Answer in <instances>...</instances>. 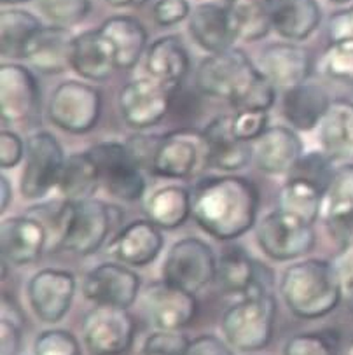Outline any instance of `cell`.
Listing matches in <instances>:
<instances>
[{
  "label": "cell",
  "instance_id": "obj_54",
  "mask_svg": "<svg viewBox=\"0 0 353 355\" xmlns=\"http://www.w3.org/2000/svg\"><path fill=\"white\" fill-rule=\"evenodd\" d=\"M25 2H30V0H2L4 6H16V4H25Z\"/></svg>",
  "mask_w": 353,
  "mask_h": 355
},
{
  "label": "cell",
  "instance_id": "obj_43",
  "mask_svg": "<svg viewBox=\"0 0 353 355\" xmlns=\"http://www.w3.org/2000/svg\"><path fill=\"white\" fill-rule=\"evenodd\" d=\"M270 110H254V109H236L231 114V126L234 135L245 142L257 140L270 126Z\"/></svg>",
  "mask_w": 353,
  "mask_h": 355
},
{
  "label": "cell",
  "instance_id": "obj_4",
  "mask_svg": "<svg viewBox=\"0 0 353 355\" xmlns=\"http://www.w3.org/2000/svg\"><path fill=\"white\" fill-rule=\"evenodd\" d=\"M259 76L261 69H255L241 49L230 48L212 53L200 63L196 85L205 95L227 100L236 107Z\"/></svg>",
  "mask_w": 353,
  "mask_h": 355
},
{
  "label": "cell",
  "instance_id": "obj_53",
  "mask_svg": "<svg viewBox=\"0 0 353 355\" xmlns=\"http://www.w3.org/2000/svg\"><path fill=\"white\" fill-rule=\"evenodd\" d=\"M105 2L112 8H139L147 4L149 0H105Z\"/></svg>",
  "mask_w": 353,
  "mask_h": 355
},
{
  "label": "cell",
  "instance_id": "obj_41",
  "mask_svg": "<svg viewBox=\"0 0 353 355\" xmlns=\"http://www.w3.org/2000/svg\"><path fill=\"white\" fill-rule=\"evenodd\" d=\"M35 355H83L77 338L67 329H48L33 343Z\"/></svg>",
  "mask_w": 353,
  "mask_h": 355
},
{
  "label": "cell",
  "instance_id": "obj_27",
  "mask_svg": "<svg viewBox=\"0 0 353 355\" xmlns=\"http://www.w3.org/2000/svg\"><path fill=\"white\" fill-rule=\"evenodd\" d=\"M100 33L112 48L119 70H130L140 62L147 46V32L133 16H112L100 26Z\"/></svg>",
  "mask_w": 353,
  "mask_h": 355
},
{
  "label": "cell",
  "instance_id": "obj_38",
  "mask_svg": "<svg viewBox=\"0 0 353 355\" xmlns=\"http://www.w3.org/2000/svg\"><path fill=\"white\" fill-rule=\"evenodd\" d=\"M37 4L44 18L60 26L77 25L92 11L89 0H37Z\"/></svg>",
  "mask_w": 353,
  "mask_h": 355
},
{
  "label": "cell",
  "instance_id": "obj_14",
  "mask_svg": "<svg viewBox=\"0 0 353 355\" xmlns=\"http://www.w3.org/2000/svg\"><path fill=\"white\" fill-rule=\"evenodd\" d=\"M40 89L35 76L19 63L0 67V116L9 125L32 121L39 112Z\"/></svg>",
  "mask_w": 353,
  "mask_h": 355
},
{
  "label": "cell",
  "instance_id": "obj_16",
  "mask_svg": "<svg viewBox=\"0 0 353 355\" xmlns=\"http://www.w3.org/2000/svg\"><path fill=\"white\" fill-rule=\"evenodd\" d=\"M201 156L207 159L203 133L177 130L160 137L150 170L166 179H186L198 168Z\"/></svg>",
  "mask_w": 353,
  "mask_h": 355
},
{
  "label": "cell",
  "instance_id": "obj_35",
  "mask_svg": "<svg viewBox=\"0 0 353 355\" xmlns=\"http://www.w3.org/2000/svg\"><path fill=\"white\" fill-rule=\"evenodd\" d=\"M42 28V23L32 12L25 9H6L0 16V49L2 56L8 60L26 58L30 42L37 32Z\"/></svg>",
  "mask_w": 353,
  "mask_h": 355
},
{
  "label": "cell",
  "instance_id": "obj_56",
  "mask_svg": "<svg viewBox=\"0 0 353 355\" xmlns=\"http://www.w3.org/2000/svg\"><path fill=\"white\" fill-rule=\"evenodd\" d=\"M331 2H336V4H346V2H352V0H331Z\"/></svg>",
  "mask_w": 353,
  "mask_h": 355
},
{
  "label": "cell",
  "instance_id": "obj_18",
  "mask_svg": "<svg viewBox=\"0 0 353 355\" xmlns=\"http://www.w3.org/2000/svg\"><path fill=\"white\" fill-rule=\"evenodd\" d=\"M49 242L48 230L39 219L28 216L8 217L0 226V245L4 261L26 266L40 259Z\"/></svg>",
  "mask_w": 353,
  "mask_h": 355
},
{
  "label": "cell",
  "instance_id": "obj_49",
  "mask_svg": "<svg viewBox=\"0 0 353 355\" xmlns=\"http://www.w3.org/2000/svg\"><path fill=\"white\" fill-rule=\"evenodd\" d=\"M186 355H234L230 343L214 334H203L193 340L187 347Z\"/></svg>",
  "mask_w": 353,
  "mask_h": 355
},
{
  "label": "cell",
  "instance_id": "obj_50",
  "mask_svg": "<svg viewBox=\"0 0 353 355\" xmlns=\"http://www.w3.org/2000/svg\"><path fill=\"white\" fill-rule=\"evenodd\" d=\"M157 142H160V137L135 135L131 137V140L126 146L130 147L131 154L135 156V159L142 168H147V166L153 168V159L157 149Z\"/></svg>",
  "mask_w": 353,
  "mask_h": 355
},
{
  "label": "cell",
  "instance_id": "obj_51",
  "mask_svg": "<svg viewBox=\"0 0 353 355\" xmlns=\"http://www.w3.org/2000/svg\"><path fill=\"white\" fill-rule=\"evenodd\" d=\"M23 324L15 322L11 319L2 317V324H0V336H2V355H18L23 347V334H21Z\"/></svg>",
  "mask_w": 353,
  "mask_h": 355
},
{
  "label": "cell",
  "instance_id": "obj_6",
  "mask_svg": "<svg viewBox=\"0 0 353 355\" xmlns=\"http://www.w3.org/2000/svg\"><path fill=\"white\" fill-rule=\"evenodd\" d=\"M261 250L273 261H295L311 252L317 242L313 224H308L282 209L262 217L255 227Z\"/></svg>",
  "mask_w": 353,
  "mask_h": 355
},
{
  "label": "cell",
  "instance_id": "obj_44",
  "mask_svg": "<svg viewBox=\"0 0 353 355\" xmlns=\"http://www.w3.org/2000/svg\"><path fill=\"white\" fill-rule=\"evenodd\" d=\"M191 340L179 331H161L150 334L144 343L142 352L160 355H186Z\"/></svg>",
  "mask_w": 353,
  "mask_h": 355
},
{
  "label": "cell",
  "instance_id": "obj_11",
  "mask_svg": "<svg viewBox=\"0 0 353 355\" xmlns=\"http://www.w3.org/2000/svg\"><path fill=\"white\" fill-rule=\"evenodd\" d=\"M112 224V207L105 202L96 198L72 202L62 249L77 256H92L105 243Z\"/></svg>",
  "mask_w": 353,
  "mask_h": 355
},
{
  "label": "cell",
  "instance_id": "obj_31",
  "mask_svg": "<svg viewBox=\"0 0 353 355\" xmlns=\"http://www.w3.org/2000/svg\"><path fill=\"white\" fill-rule=\"evenodd\" d=\"M271 21L284 39L304 41L320 25V6L317 0H271Z\"/></svg>",
  "mask_w": 353,
  "mask_h": 355
},
{
  "label": "cell",
  "instance_id": "obj_26",
  "mask_svg": "<svg viewBox=\"0 0 353 355\" xmlns=\"http://www.w3.org/2000/svg\"><path fill=\"white\" fill-rule=\"evenodd\" d=\"M189 32L196 44L210 55L233 48L236 41L227 4L205 2L198 6L191 15Z\"/></svg>",
  "mask_w": 353,
  "mask_h": 355
},
{
  "label": "cell",
  "instance_id": "obj_5",
  "mask_svg": "<svg viewBox=\"0 0 353 355\" xmlns=\"http://www.w3.org/2000/svg\"><path fill=\"white\" fill-rule=\"evenodd\" d=\"M102 105L98 88L83 81H65L53 92L48 116L63 132L83 135L98 125Z\"/></svg>",
  "mask_w": 353,
  "mask_h": 355
},
{
  "label": "cell",
  "instance_id": "obj_12",
  "mask_svg": "<svg viewBox=\"0 0 353 355\" xmlns=\"http://www.w3.org/2000/svg\"><path fill=\"white\" fill-rule=\"evenodd\" d=\"M171 95L170 88L150 76L133 79L119 93L121 116L130 128H153L170 110Z\"/></svg>",
  "mask_w": 353,
  "mask_h": 355
},
{
  "label": "cell",
  "instance_id": "obj_46",
  "mask_svg": "<svg viewBox=\"0 0 353 355\" xmlns=\"http://www.w3.org/2000/svg\"><path fill=\"white\" fill-rule=\"evenodd\" d=\"M25 153L26 146L18 133L11 132V130H4L0 133V165H2V168H15L25 157Z\"/></svg>",
  "mask_w": 353,
  "mask_h": 355
},
{
  "label": "cell",
  "instance_id": "obj_42",
  "mask_svg": "<svg viewBox=\"0 0 353 355\" xmlns=\"http://www.w3.org/2000/svg\"><path fill=\"white\" fill-rule=\"evenodd\" d=\"M331 157L322 150H315L310 154H302L301 159L295 163V166L292 168L291 175L292 177H302V179L313 180L315 184H318L320 187L327 189L329 182H331L332 175H334V170L331 168Z\"/></svg>",
  "mask_w": 353,
  "mask_h": 355
},
{
  "label": "cell",
  "instance_id": "obj_1",
  "mask_svg": "<svg viewBox=\"0 0 353 355\" xmlns=\"http://www.w3.org/2000/svg\"><path fill=\"white\" fill-rule=\"evenodd\" d=\"M259 191L240 175L203 179L193 194V217L201 230L217 240H234L254 227Z\"/></svg>",
  "mask_w": 353,
  "mask_h": 355
},
{
  "label": "cell",
  "instance_id": "obj_58",
  "mask_svg": "<svg viewBox=\"0 0 353 355\" xmlns=\"http://www.w3.org/2000/svg\"><path fill=\"white\" fill-rule=\"evenodd\" d=\"M226 2H234V0H226Z\"/></svg>",
  "mask_w": 353,
  "mask_h": 355
},
{
  "label": "cell",
  "instance_id": "obj_25",
  "mask_svg": "<svg viewBox=\"0 0 353 355\" xmlns=\"http://www.w3.org/2000/svg\"><path fill=\"white\" fill-rule=\"evenodd\" d=\"M189 53L179 35L160 37L146 53L147 76L160 81L171 92L179 88L189 72Z\"/></svg>",
  "mask_w": 353,
  "mask_h": 355
},
{
  "label": "cell",
  "instance_id": "obj_45",
  "mask_svg": "<svg viewBox=\"0 0 353 355\" xmlns=\"http://www.w3.org/2000/svg\"><path fill=\"white\" fill-rule=\"evenodd\" d=\"M191 15L187 0H157L154 6V21L160 26H173Z\"/></svg>",
  "mask_w": 353,
  "mask_h": 355
},
{
  "label": "cell",
  "instance_id": "obj_24",
  "mask_svg": "<svg viewBox=\"0 0 353 355\" xmlns=\"http://www.w3.org/2000/svg\"><path fill=\"white\" fill-rule=\"evenodd\" d=\"M74 42L76 35L69 26H42L30 42L25 60L42 73H62L72 69Z\"/></svg>",
  "mask_w": 353,
  "mask_h": 355
},
{
  "label": "cell",
  "instance_id": "obj_13",
  "mask_svg": "<svg viewBox=\"0 0 353 355\" xmlns=\"http://www.w3.org/2000/svg\"><path fill=\"white\" fill-rule=\"evenodd\" d=\"M76 287V277L70 271L56 268L37 271L26 289L30 308L40 322L58 324L72 306Z\"/></svg>",
  "mask_w": 353,
  "mask_h": 355
},
{
  "label": "cell",
  "instance_id": "obj_7",
  "mask_svg": "<svg viewBox=\"0 0 353 355\" xmlns=\"http://www.w3.org/2000/svg\"><path fill=\"white\" fill-rule=\"evenodd\" d=\"M65 162L62 144L53 133H33L26 142L25 166L19 179L23 196L26 200H40L58 187Z\"/></svg>",
  "mask_w": 353,
  "mask_h": 355
},
{
  "label": "cell",
  "instance_id": "obj_22",
  "mask_svg": "<svg viewBox=\"0 0 353 355\" xmlns=\"http://www.w3.org/2000/svg\"><path fill=\"white\" fill-rule=\"evenodd\" d=\"M163 243L160 226L150 219H137L116 234L109 252L126 266L142 268L160 256Z\"/></svg>",
  "mask_w": 353,
  "mask_h": 355
},
{
  "label": "cell",
  "instance_id": "obj_52",
  "mask_svg": "<svg viewBox=\"0 0 353 355\" xmlns=\"http://www.w3.org/2000/svg\"><path fill=\"white\" fill-rule=\"evenodd\" d=\"M11 200H12V186L11 182H9L8 177L2 175L0 177V209H2V212L8 210Z\"/></svg>",
  "mask_w": 353,
  "mask_h": 355
},
{
  "label": "cell",
  "instance_id": "obj_33",
  "mask_svg": "<svg viewBox=\"0 0 353 355\" xmlns=\"http://www.w3.org/2000/svg\"><path fill=\"white\" fill-rule=\"evenodd\" d=\"M100 186H102L100 170L92 154L86 150V153H77L67 157L58 182V191L63 198L69 202L95 198Z\"/></svg>",
  "mask_w": 353,
  "mask_h": 355
},
{
  "label": "cell",
  "instance_id": "obj_2",
  "mask_svg": "<svg viewBox=\"0 0 353 355\" xmlns=\"http://www.w3.org/2000/svg\"><path fill=\"white\" fill-rule=\"evenodd\" d=\"M282 297L299 319H322L339 306L341 284L334 263L324 259H302L291 264L280 280Z\"/></svg>",
  "mask_w": 353,
  "mask_h": 355
},
{
  "label": "cell",
  "instance_id": "obj_19",
  "mask_svg": "<svg viewBox=\"0 0 353 355\" xmlns=\"http://www.w3.org/2000/svg\"><path fill=\"white\" fill-rule=\"evenodd\" d=\"M262 273H266V268L252 259L247 250L233 245L218 257L215 280L224 294L241 300L266 291V277Z\"/></svg>",
  "mask_w": 353,
  "mask_h": 355
},
{
  "label": "cell",
  "instance_id": "obj_8",
  "mask_svg": "<svg viewBox=\"0 0 353 355\" xmlns=\"http://www.w3.org/2000/svg\"><path fill=\"white\" fill-rule=\"evenodd\" d=\"M100 170L102 186L114 198L137 202L146 193L144 168L139 165L130 147L119 142H102L87 150Z\"/></svg>",
  "mask_w": 353,
  "mask_h": 355
},
{
  "label": "cell",
  "instance_id": "obj_17",
  "mask_svg": "<svg viewBox=\"0 0 353 355\" xmlns=\"http://www.w3.org/2000/svg\"><path fill=\"white\" fill-rule=\"evenodd\" d=\"M140 293V277L119 263H102L86 275L83 294L95 304L130 308Z\"/></svg>",
  "mask_w": 353,
  "mask_h": 355
},
{
  "label": "cell",
  "instance_id": "obj_48",
  "mask_svg": "<svg viewBox=\"0 0 353 355\" xmlns=\"http://www.w3.org/2000/svg\"><path fill=\"white\" fill-rule=\"evenodd\" d=\"M327 33L331 42L353 41V6L334 12L329 18Z\"/></svg>",
  "mask_w": 353,
  "mask_h": 355
},
{
  "label": "cell",
  "instance_id": "obj_34",
  "mask_svg": "<svg viewBox=\"0 0 353 355\" xmlns=\"http://www.w3.org/2000/svg\"><path fill=\"white\" fill-rule=\"evenodd\" d=\"M324 196L325 189L313 180L291 175L282 187L278 203L284 212L308 224H315L324 210Z\"/></svg>",
  "mask_w": 353,
  "mask_h": 355
},
{
  "label": "cell",
  "instance_id": "obj_9",
  "mask_svg": "<svg viewBox=\"0 0 353 355\" xmlns=\"http://www.w3.org/2000/svg\"><path fill=\"white\" fill-rule=\"evenodd\" d=\"M133 338L135 320L128 308L96 304L83 320V341L89 355H123Z\"/></svg>",
  "mask_w": 353,
  "mask_h": 355
},
{
  "label": "cell",
  "instance_id": "obj_32",
  "mask_svg": "<svg viewBox=\"0 0 353 355\" xmlns=\"http://www.w3.org/2000/svg\"><path fill=\"white\" fill-rule=\"evenodd\" d=\"M146 212L161 230H177L193 214V194L184 186L160 187L147 200Z\"/></svg>",
  "mask_w": 353,
  "mask_h": 355
},
{
  "label": "cell",
  "instance_id": "obj_29",
  "mask_svg": "<svg viewBox=\"0 0 353 355\" xmlns=\"http://www.w3.org/2000/svg\"><path fill=\"white\" fill-rule=\"evenodd\" d=\"M72 69L87 81H107L117 70L112 48L98 28L76 35Z\"/></svg>",
  "mask_w": 353,
  "mask_h": 355
},
{
  "label": "cell",
  "instance_id": "obj_40",
  "mask_svg": "<svg viewBox=\"0 0 353 355\" xmlns=\"http://www.w3.org/2000/svg\"><path fill=\"white\" fill-rule=\"evenodd\" d=\"M284 355H339V348L325 333H299L289 338Z\"/></svg>",
  "mask_w": 353,
  "mask_h": 355
},
{
  "label": "cell",
  "instance_id": "obj_36",
  "mask_svg": "<svg viewBox=\"0 0 353 355\" xmlns=\"http://www.w3.org/2000/svg\"><path fill=\"white\" fill-rule=\"evenodd\" d=\"M236 41H261L273 28L271 0H234L227 2Z\"/></svg>",
  "mask_w": 353,
  "mask_h": 355
},
{
  "label": "cell",
  "instance_id": "obj_20",
  "mask_svg": "<svg viewBox=\"0 0 353 355\" xmlns=\"http://www.w3.org/2000/svg\"><path fill=\"white\" fill-rule=\"evenodd\" d=\"M207 163L221 172H236L254 159L250 142L240 140L231 126V116H218L203 130Z\"/></svg>",
  "mask_w": 353,
  "mask_h": 355
},
{
  "label": "cell",
  "instance_id": "obj_3",
  "mask_svg": "<svg viewBox=\"0 0 353 355\" xmlns=\"http://www.w3.org/2000/svg\"><path fill=\"white\" fill-rule=\"evenodd\" d=\"M277 319V301L273 294H250L236 300L223 315L221 329L227 343L236 350L259 352L271 343Z\"/></svg>",
  "mask_w": 353,
  "mask_h": 355
},
{
  "label": "cell",
  "instance_id": "obj_30",
  "mask_svg": "<svg viewBox=\"0 0 353 355\" xmlns=\"http://www.w3.org/2000/svg\"><path fill=\"white\" fill-rule=\"evenodd\" d=\"M318 128L322 150L332 162L353 159V100L332 102Z\"/></svg>",
  "mask_w": 353,
  "mask_h": 355
},
{
  "label": "cell",
  "instance_id": "obj_55",
  "mask_svg": "<svg viewBox=\"0 0 353 355\" xmlns=\"http://www.w3.org/2000/svg\"><path fill=\"white\" fill-rule=\"evenodd\" d=\"M345 355H353V340L350 341V345H348V348H346V354Z\"/></svg>",
  "mask_w": 353,
  "mask_h": 355
},
{
  "label": "cell",
  "instance_id": "obj_21",
  "mask_svg": "<svg viewBox=\"0 0 353 355\" xmlns=\"http://www.w3.org/2000/svg\"><path fill=\"white\" fill-rule=\"evenodd\" d=\"M261 72L278 88H294L308 81L313 70L308 49L295 42H275L262 51Z\"/></svg>",
  "mask_w": 353,
  "mask_h": 355
},
{
  "label": "cell",
  "instance_id": "obj_37",
  "mask_svg": "<svg viewBox=\"0 0 353 355\" xmlns=\"http://www.w3.org/2000/svg\"><path fill=\"white\" fill-rule=\"evenodd\" d=\"M325 223L353 216V165L334 170L324 196Z\"/></svg>",
  "mask_w": 353,
  "mask_h": 355
},
{
  "label": "cell",
  "instance_id": "obj_47",
  "mask_svg": "<svg viewBox=\"0 0 353 355\" xmlns=\"http://www.w3.org/2000/svg\"><path fill=\"white\" fill-rule=\"evenodd\" d=\"M334 268L339 284H341L343 296L346 297V303L353 304V242L341 247L334 259Z\"/></svg>",
  "mask_w": 353,
  "mask_h": 355
},
{
  "label": "cell",
  "instance_id": "obj_23",
  "mask_svg": "<svg viewBox=\"0 0 353 355\" xmlns=\"http://www.w3.org/2000/svg\"><path fill=\"white\" fill-rule=\"evenodd\" d=\"M302 156V142L287 126H270L254 140V162L264 173H291Z\"/></svg>",
  "mask_w": 353,
  "mask_h": 355
},
{
  "label": "cell",
  "instance_id": "obj_28",
  "mask_svg": "<svg viewBox=\"0 0 353 355\" xmlns=\"http://www.w3.org/2000/svg\"><path fill=\"white\" fill-rule=\"evenodd\" d=\"M329 105L331 102L327 92L315 83L306 81L294 88L285 89L282 114L295 130L311 132L320 126Z\"/></svg>",
  "mask_w": 353,
  "mask_h": 355
},
{
  "label": "cell",
  "instance_id": "obj_57",
  "mask_svg": "<svg viewBox=\"0 0 353 355\" xmlns=\"http://www.w3.org/2000/svg\"><path fill=\"white\" fill-rule=\"evenodd\" d=\"M142 355H160V354H147V352H142Z\"/></svg>",
  "mask_w": 353,
  "mask_h": 355
},
{
  "label": "cell",
  "instance_id": "obj_10",
  "mask_svg": "<svg viewBox=\"0 0 353 355\" xmlns=\"http://www.w3.org/2000/svg\"><path fill=\"white\" fill-rule=\"evenodd\" d=\"M217 261L212 247L203 240H179L164 259L163 280L196 294L215 280Z\"/></svg>",
  "mask_w": 353,
  "mask_h": 355
},
{
  "label": "cell",
  "instance_id": "obj_39",
  "mask_svg": "<svg viewBox=\"0 0 353 355\" xmlns=\"http://www.w3.org/2000/svg\"><path fill=\"white\" fill-rule=\"evenodd\" d=\"M322 67L332 79L353 83V41L331 42L325 49Z\"/></svg>",
  "mask_w": 353,
  "mask_h": 355
},
{
  "label": "cell",
  "instance_id": "obj_15",
  "mask_svg": "<svg viewBox=\"0 0 353 355\" xmlns=\"http://www.w3.org/2000/svg\"><path fill=\"white\" fill-rule=\"evenodd\" d=\"M146 308L156 329L180 331L193 324L200 304L194 293L160 280L147 287Z\"/></svg>",
  "mask_w": 353,
  "mask_h": 355
}]
</instances>
